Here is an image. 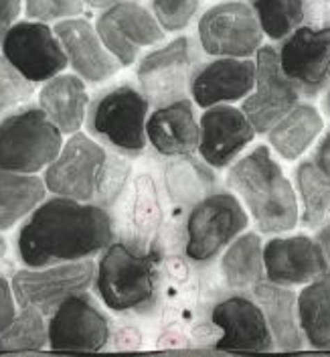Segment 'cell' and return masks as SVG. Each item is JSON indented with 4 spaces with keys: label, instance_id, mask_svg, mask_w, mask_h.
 I'll use <instances>...</instances> for the list:
<instances>
[{
    "label": "cell",
    "instance_id": "9",
    "mask_svg": "<svg viewBox=\"0 0 330 357\" xmlns=\"http://www.w3.org/2000/svg\"><path fill=\"white\" fill-rule=\"evenodd\" d=\"M264 31L253 8L239 0L221 2L198 19V41L213 57H251L262 47Z\"/></svg>",
    "mask_w": 330,
    "mask_h": 357
},
{
    "label": "cell",
    "instance_id": "35",
    "mask_svg": "<svg viewBox=\"0 0 330 357\" xmlns=\"http://www.w3.org/2000/svg\"><path fill=\"white\" fill-rule=\"evenodd\" d=\"M150 10L166 33L187 29L198 10V0H152Z\"/></svg>",
    "mask_w": 330,
    "mask_h": 357
},
{
    "label": "cell",
    "instance_id": "21",
    "mask_svg": "<svg viewBox=\"0 0 330 357\" xmlns=\"http://www.w3.org/2000/svg\"><path fill=\"white\" fill-rule=\"evenodd\" d=\"M198 122L189 98L158 106L146 120V136L164 156L193 155L198 149Z\"/></svg>",
    "mask_w": 330,
    "mask_h": 357
},
{
    "label": "cell",
    "instance_id": "34",
    "mask_svg": "<svg viewBox=\"0 0 330 357\" xmlns=\"http://www.w3.org/2000/svg\"><path fill=\"white\" fill-rule=\"evenodd\" d=\"M35 93V84L29 82L17 67L0 53V118L21 108Z\"/></svg>",
    "mask_w": 330,
    "mask_h": 357
},
{
    "label": "cell",
    "instance_id": "16",
    "mask_svg": "<svg viewBox=\"0 0 330 357\" xmlns=\"http://www.w3.org/2000/svg\"><path fill=\"white\" fill-rule=\"evenodd\" d=\"M213 325L221 329L219 351H274V335L258 301L247 296H229L215 305L211 312Z\"/></svg>",
    "mask_w": 330,
    "mask_h": 357
},
{
    "label": "cell",
    "instance_id": "12",
    "mask_svg": "<svg viewBox=\"0 0 330 357\" xmlns=\"http://www.w3.org/2000/svg\"><path fill=\"white\" fill-rule=\"evenodd\" d=\"M256 86L243 98L242 110L256 132L265 134L298 104L300 91L284 73L278 49L262 45L256 53Z\"/></svg>",
    "mask_w": 330,
    "mask_h": 357
},
{
    "label": "cell",
    "instance_id": "40",
    "mask_svg": "<svg viewBox=\"0 0 330 357\" xmlns=\"http://www.w3.org/2000/svg\"><path fill=\"white\" fill-rule=\"evenodd\" d=\"M316 240H318V244L322 245V252H324V256H327V262H329L330 268V222H327L324 225H320V229H318V234H316Z\"/></svg>",
    "mask_w": 330,
    "mask_h": 357
},
{
    "label": "cell",
    "instance_id": "6",
    "mask_svg": "<svg viewBox=\"0 0 330 357\" xmlns=\"http://www.w3.org/2000/svg\"><path fill=\"white\" fill-rule=\"evenodd\" d=\"M249 223L239 197L227 191H213L197 205H193L187 220V256L207 264L217 258L237 236H242Z\"/></svg>",
    "mask_w": 330,
    "mask_h": 357
},
{
    "label": "cell",
    "instance_id": "5",
    "mask_svg": "<svg viewBox=\"0 0 330 357\" xmlns=\"http://www.w3.org/2000/svg\"><path fill=\"white\" fill-rule=\"evenodd\" d=\"M63 149V132L41 106H21L0 118V169L37 175Z\"/></svg>",
    "mask_w": 330,
    "mask_h": 357
},
{
    "label": "cell",
    "instance_id": "14",
    "mask_svg": "<svg viewBox=\"0 0 330 357\" xmlns=\"http://www.w3.org/2000/svg\"><path fill=\"white\" fill-rule=\"evenodd\" d=\"M136 77L142 93L155 108L187 98L193 79L191 39L178 37L144 55L136 67Z\"/></svg>",
    "mask_w": 330,
    "mask_h": 357
},
{
    "label": "cell",
    "instance_id": "37",
    "mask_svg": "<svg viewBox=\"0 0 330 357\" xmlns=\"http://www.w3.org/2000/svg\"><path fill=\"white\" fill-rule=\"evenodd\" d=\"M17 314V298L13 292V284L6 280V276L0 274V335L13 323Z\"/></svg>",
    "mask_w": 330,
    "mask_h": 357
},
{
    "label": "cell",
    "instance_id": "26",
    "mask_svg": "<svg viewBox=\"0 0 330 357\" xmlns=\"http://www.w3.org/2000/svg\"><path fill=\"white\" fill-rule=\"evenodd\" d=\"M47 197V185L37 175L0 169V231L24 222Z\"/></svg>",
    "mask_w": 330,
    "mask_h": 357
},
{
    "label": "cell",
    "instance_id": "3",
    "mask_svg": "<svg viewBox=\"0 0 330 357\" xmlns=\"http://www.w3.org/2000/svg\"><path fill=\"white\" fill-rule=\"evenodd\" d=\"M160 252L155 245L136 252L122 240H113L100 256L95 290L113 312H144L156 303Z\"/></svg>",
    "mask_w": 330,
    "mask_h": 357
},
{
    "label": "cell",
    "instance_id": "2",
    "mask_svg": "<svg viewBox=\"0 0 330 357\" xmlns=\"http://www.w3.org/2000/svg\"><path fill=\"white\" fill-rule=\"evenodd\" d=\"M227 185L264 234L290 231L300 220L298 195L264 144L229 167Z\"/></svg>",
    "mask_w": 330,
    "mask_h": 357
},
{
    "label": "cell",
    "instance_id": "15",
    "mask_svg": "<svg viewBox=\"0 0 330 357\" xmlns=\"http://www.w3.org/2000/svg\"><path fill=\"white\" fill-rule=\"evenodd\" d=\"M288 79L304 96H316L330 82V24L298 26L280 47Z\"/></svg>",
    "mask_w": 330,
    "mask_h": 357
},
{
    "label": "cell",
    "instance_id": "20",
    "mask_svg": "<svg viewBox=\"0 0 330 357\" xmlns=\"http://www.w3.org/2000/svg\"><path fill=\"white\" fill-rule=\"evenodd\" d=\"M256 61L249 57H217L191 79V96L201 108L243 100L256 86Z\"/></svg>",
    "mask_w": 330,
    "mask_h": 357
},
{
    "label": "cell",
    "instance_id": "25",
    "mask_svg": "<svg viewBox=\"0 0 330 357\" xmlns=\"http://www.w3.org/2000/svg\"><path fill=\"white\" fill-rule=\"evenodd\" d=\"M324 128L320 112L310 104H296L282 116L269 130V146L286 160H296L304 155Z\"/></svg>",
    "mask_w": 330,
    "mask_h": 357
},
{
    "label": "cell",
    "instance_id": "27",
    "mask_svg": "<svg viewBox=\"0 0 330 357\" xmlns=\"http://www.w3.org/2000/svg\"><path fill=\"white\" fill-rule=\"evenodd\" d=\"M221 272L233 290L253 289L265 276L264 242L258 234L245 231L227 245L221 258Z\"/></svg>",
    "mask_w": 330,
    "mask_h": 357
},
{
    "label": "cell",
    "instance_id": "41",
    "mask_svg": "<svg viewBox=\"0 0 330 357\" xmlns=\"http://www.w3.org/2000/svg\"><path fill=\"white\" fill-rule=\"evenodd\" d=\"M84 2H86V6H89V8L106 10V8H110V6L118 4V2H122V0H84Z\"/></svg>",
    "mask_w": 330,
    "mask_h": 357
},
{
    "label": "cell",
    "instance_id": "32",
    "mask_svg": "<svg viewBox=\"0 0 330 357\" xmlns=\"http://www.w3.org/2000/svg\"><path fill=\"white\" fill-rule=\"evenodd\" d=\"M251 8L272 41H284L304 21V0H253Z\"/></svg>",
    "mask_w": 330,
    "mask_h": 357
},
{
    "label": "cell",
    "instance_id": "42",
    "mask_svg": "<svg viewBox=\"0 0 330 357\" xmlns=\"http://www.w3.org/2000/svg\"><path fill=\"white\" fill-rule=\"evenodd\" d=\"M4 254H6V240L4 236H0V260L4 258Z\"/></svg>",
    "mask_w": 330,
    "mask_h": 357
},
{
    "label": "cell",
    "instance_id": "29",
    "mask_svg": "<svg viewBox=\"0 0 330 357\" xmlns=\"http://www.w3.org/2000/svg\"><path fill=\"white\" fill-rule=\"evenodd\" d=\"M164 181L168 195L176 205H197L213 193L215 175L205 160L201 162L191 155H184L166 165Z\"/></svg>",
    "mask_w": 330,
    "mask_h": 357
},
{
    "label": "cell",
    "instance_id": "24",
    "mask_svg": "<svg viewBox=\"0 0 330 357\" xmlns=\"http://www.w3.org/2000/svg\"><path fill=\"white\" fill-rule=\"evenodd\" d=\"M160 223H162V207L158 199L155 178L150 175H138L134 178L120 240L136 252H146L152 248V244H156L155 238Z\"/></svg>",
    "mask_w": 330,
    "mask_h": 357
},
{
    "label": "cell",
    "instance_id": "28",
    "mask_svg": "<svg viewBox=\"0 0 330 357\" xmlns=\"http://www.w3.org/2000/svg\"><path fill=\"white\" fill-rule=\"evenodd\" d=\"M298 317L310 347L330 351V272L298 292Z\"/></svg>",
    "mask_w": 330,
    "mask_h": 357
},
{
    "label": "cell",
    "instance_id": "1",
    "mask_svg": "<svg viewBox=\"0 0 330 357\" xmlns=\"http://www.w3.org/2000/svg\"><path fill=\"white\" fill-rule=\"evenodd\" d=\"M116 240L110 209L93 201L55 195L45 199L17 234V256L24 266L41 268L88 260Z\"/></svg>",
    "mask_w": 330,
    "mask_h": 357
},
{
    "label": "cell",
    "instance_id": "8",
    "mask_svg": "<svg viewBox=\"0 0 330 357\" xmlns=\"http://www.w3.org/2000/svg\"><path fill=\"white\" fill-rule=\"evenodd\" d=\"M108 151L93 136L75 132L63 142L61 153L45 169L47 191L69 199L93 201Z\"/></svg>",
    "mask_w": 330,
    "mask_h": 357
},
{
    "label": "cell",
    "instance_id": "13",
    "mask_svg": "<svg viewBox=\"0 0 330 357\" xmlns=\"http://www.w3.org/2000/svg\"><path fill=\"white\" fill-rule=\"evenodd\" d=\"M95 29L122 67L132 66L144 47H152L164 39V29L152 10L134 0H122L102 10L95 19Z\"/></svg>",
    "mask_w": 330,
    "mask_h": 357
},
{
    "label": "cell",
    "instance_id": "22",
    "mask_svg": "<svg viewBox=\"0 0 330 357\" xmlns=\"http://www.w3.org/2000/svg\"><path fill=\"white\" fill-rule=\"evenodd\" d=\"M251 292L264 311L269 331L274 335L276 349L300 351L306 339L298 317V294L290 290V287H282L269 280L258 282Z\"/></svg>",
    "mask_w": 330,
    "mask_h": 357
},
{
    "label": "cell",
    "instance_id": "18",
    "mask_svg": "<svg viewBox=\"0 0 330 357\" xmlns=\"http://www.w3.org/2000/svg\"><path fill=\"white\" fill-rule=\"evenodd\" d=\"M265 278L282 287L308 284L330 272L318 240L308 236H282L264 244Z\"/></svg>",
    "mask_w": 330,
    "mask_h": 357
},
{
    "label": "cell",
    "instance_id": "17",
    "mask_svg": "<svg viewBox=\"0 0 330 357\" xmlns=\"http://www.w3.org/2000/svg\"><path fill=\"white\" fill-rule=\"evenodd\" d=\"M198 130L201 160L213 169L229 167L258 134L243 110L227 104L207 108L198 120Z\"/></svg>",
    "mask_w": 330,
    "mask_h": 357
},
{
    "label": "cell",
    "instance_id": "23",
    "mask_svg": "<svg viewBox=\"0 0 330 357\" xmlns=\"http://www.w3.org/2000/svg\"><path fill=\"white\" fill-rule=\"evenodd\" d=\"M39 106L63 134H75L86 124L89 93L77 73H59L45 82L39 91Z\"/></svg>",
    "mask_w": 330,
    "mask_h": 357
},
{
    "label": "cell",
    "instance_id": "43",
    "mask_svg": "<svg viewBox=\"0 0 330 357\" xmlns=\"http://www.w3.org/2000/svg\"><path fill=\"white\" fill-rule=\"evenodd\" d=\"M324 108L330 114V82H329V89H327V96H324Z\"/></svg>",
    "mask_w": 330,
    "mask_h": 357
},
{
    "label": "cell",
    "instance_id": "11",
    "mask_svg": "<svg viewBox=\"0 0 330 357\" xmlns=\"http://www.w3.org/2000/svg\"><path fill=\"white\" fill-rule=\"evenodd\" d=\"M49 347L55 351H102L110 343V319L88 292L69 296L47 317Z\"/></svg>",
    "mask_w": 330,
    "mask_h": 357
},
{
    "label": "cell",
    "instance_id": "10",
    "mask_svg": "<svg viewBox=\"0 0 330 357\" xmlns=\"http://www.w3.org/2000/svg\"><path fill=\"white\" fill-rule=\"evenodd\" d=\"M0 53L33 84H45L69 67L55 31L41 21H19L4 37Z\"/></svg>",
    "mask_w": 330,
    "mask_h": 357
},
{
    "label": "cell",
    "instance_id": "7",
    "mask_svg": "<svg viewBox=\"0 0 330 357\" xmlns=\"http://www.w3.org/2000/svg\"><path fill=\"white\" fill-rule=\"evenodd\" d=\"M93 260L61 262L51 266L17 270L10 278L13 292L19 307H35L43 314H51L69 296L88 292L95 280Z\"/></svg>",
    "mask_w": 330,
    "mask_h": 357
},
{
    "label": "cell",
    "instance_id": "39",
    "mask_svg": "<svg viewBox=\"0 0 330 357\" xmlns=\"http://www.w3.org/2000/svg\"><path fill=\"white\" fill-rule=\"evenodd\" d=\"M314 162L330 177V132L320 140V144L316 149V155H314Z\"/></svg>",
    "mask_w": 330,
    "mask_h": 357
},
{
    "label": "cell",
    "instance_id": "30",
    "mask_svg": "<svg viewBox=\"0 0 330 357\" xmlns=\"http://www.w3.org/2000/svg\"><path fill=\"white\" fill-rule=\"evenodd\" d=\"M296 189L302 203L300 220L308 227H320L330 220V177L314 162L296 167Z\"/></svg>",
    "mask_w": 330,
    "mask_h": 357
},
{
    "label": "cell",
    "instance_id": "19",
    "mask_svg": "<svg viewBox=\"0 0 330 357\" xmlns=\"http://www.w3.org/2000/svg\"><path fill=\"white\" fill-rule=\"evenodd\" d=\"M55 35L63 45L69 67L88 84L108 82L118 73L122 63L108 51L95 24L81 17L55 22Z\"/></svg>",
    "mask_w": 330,
    "mask_h": 357
},
{
    "label": "cell",
    "instance_id": "36",
    "mask_svg": "<svg viewBox=\"0 0 330 357\" xmlns=\"http://www.w3.org/2000/svg\"><path fill=\"white\" fill-rule=\"evenodd\" d=\"M24 15L31 21L59 22L79 17L86 8L84 0H22Z\"/></svg>",
    "mask_w": 330,
    "mask_h": 357
},
{
    "label": "cell",
    "instance_id": "31",
    "mask_svg": "<svg viewBox=\"0 0 330 357\" xmlns=\"http://www.w3.org/2000/svg\"><path fill=\"white\" fill-rule=\"evenodd\" d=\"M49 345L47 314L35 307H21L0 335V351H41Z\"/></svg>",
    "mask_w": 330,
    "mask_h": 357
},
{
    "label": "cell",
    "instance_id": "38",
    "mask_svg": "<svg viewBox=\"0 0 330 357\" xmlns=\"http://www.w3.org/2000/svg\"><path fill=\"white\" fill-rule=\"evenodd\" d=\"M22 10V0H0V45L6 33L19 22Z\"/></svg>",
    "mask_w": 330,
    "mask_h": 357
},
{
    "label": "cell",
    "instance_id": "33",
    "mask_svg": "<svg viewBox=\"0 0 330 357\" xmlns=\"http://www.w3.org/2000/svg\"><path fill=\"white\" fill-rule=\"evenodd\" d=\"M130 177H132V165L128 162V156L108 151V158L93 195V203H97L104 209H111L124 197Z\"/></svg>",
    "mask_w": 330,
    "mask_h": 357
},
{
    "label": "cell",
    "instance_id": "4",
    "mask_svg": "<svg viewBox=\"0 0 330 357\" xmlns=\"http://www.w3.org/2000/svg\"><path fill=\"white\" fill-rule=\"evenodd\" d=\"M150 102L142 89L120 84L97 93L88 108L89 136L124 156H140L148 146L146 120Z\"/></svg>",
    "mask_w": 330,
    "mask_h": 357
}]
</instances>
